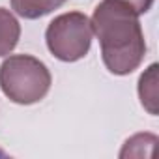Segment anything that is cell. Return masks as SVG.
Returning a JSON list of instances; mask_svg holds the SVG:
<instances>
[{"instance_id": "obj_7", "label": "cell", "mask_w": 159, "mask_h": 159, "mask_svg": "<svg viewBox=\"0 0 159 159\" xmlns=\"http://www.w3.org/2000/svg\"><path fill=\"white\" fill-rule=\"evenodd\" d=\"M157 144V137L152 133H139L125 140L120 157H150L153 146Z\"/></svg>"}, {"instance_id": "obj_2", "label": "cell", "mask_w": 159, "mask_h": 159, "mask_svg": "<svg viewBox=\"0 0 159 159\" xmlns=\"http://www.w3.org/2000/svg\"><path fill=\"white\" fill-rule=\"evenodd\" d=\"M52 84L49 67L36 56L11 54L0 64V90L17 105L41 101Z\"/></svg>"}, {"instance_id": "obj_5", "label": "cell", "mask_w": 159, "mask_h": 159, "mask_svg": "<svg viewBox=\"0 0 159 159\" xmlns=\"http://www.w3.org/2000/svg\"><path fill=\"white\" fill-rule=\"evenodd\" d=\"M21 38V25L17 21V17L6 10L0 8V56L10 54Z\"/></svg>"}, {"instance_id": "obj_4", "label": "cell", "mask_w": 159, "mask_h": 159, "mask_svg": "<svg viewBox=\"0 0 159 159\" xmlns=\"http://www.w3.org/2000/svg\"><path fill=\"white\" fill-rule=\"evenodd\" d=\"M139 99L140 105L152 114L157 116L159 112V84H157V64H152L148 69H144V73L139 79Z\"/></svg>"}, {"instance_id": "obj_3", "label": "cell", "mask_w": 159, "mask_h": 159, "mask_svg": "<svg viewBox=\"0 0 159 159\" xmlns=\"http://www.w3.org/2000/svg\"><path fill=\"white\" fill-rule=\"evenodd\" d=\"M92 38V21L81 11H69L54 17L45 30L47 49L62 62H77L84 58L90 52Z\"/></svg>"}, {"instance_id": "obj_8", "label": "cell", "mask_w": 159, "mask_h": 159, "mask_svg": "<svg viewBox=\"0 0 159 159\" xmlns=\"http://www.w3.org/2000/svg\"><path fill=\"white\" fill-rule=\"evenodd\" d=\"M120 2L127 4L139 17L144 15V13H148L152 10V6H153V0H120Z\"/></svg>"}, {"instance_id": "obj_1", "label": "cell", "mask_w": 159, "mask_h": 159, "mask_svg": "<svg viewBox=\"0 0 159 159\" xmlns=\"http://www.w3.org/2000/svg\"><path fill=\"white\" fill-rule=\"evenodd\" d=\"M90 21L99 39L105 67L120 77L133 73L146 56V39L139 15L120 0H103L96 6Z\"/></svg>"}, {"instance_id": "obj_6", "label": "cell", "mask_w": 159, "mask_h": 159, "mask_svg": "<svg viewBox=\"0 0 159 159\" xmlns=\"http://www.w3.org/2000/svg\"><path fill=\"white\" fill-rule=\"evenodd\" d=\"M66 4V0H11V10L25 19H39Z\"/></svg>"}]
</instances>
